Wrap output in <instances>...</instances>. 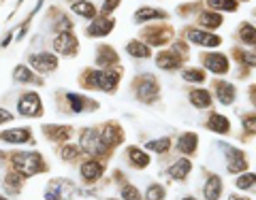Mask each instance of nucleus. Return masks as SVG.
I'll return each mask as SVG.
<instances>
[{
    "instance_id": "8fccbe9b",
    "label": "nucleus",
    "mask_w": 256,
    "mask_h": 200,
    "mask_svg": "<svg viewBox=\"0 0 256 200\" xmlns=\"http://www.w3.org/2000/svg\"><path fill=\"white\" fill-rule=\"evenodd\" d=\"M0 200H4V198H2V196H0Z\"/></svg>"
},
{
    "instance_id": "c85d7f7f",
    "label": "nucleus",
    "mask_w": 256,
    "mask_h": 200,
    "mask_svg": "<svg viewBox=\"0 0 256 200\" xmlns=\"http://www.w3.org/2000/svg\"><path fill=\"white\" fill-rule=\"evenodd\" d=\"M154 17H165V13L162 11H158V9H139L137 11V20L139 21H143V20H154Z\"/></svg>"
},
{
    "instance_id": "f257e3e1",
    "label": "nucleus",
    "mask_w": 256,
    "mask_h": 200,
    "mask_svg": "<svg viewBox=\"0 0 256 200\" xmlns=\"http://www.w3.org/2000/svg\"><path fill=\"white\" fill-rule=\"evenodd\" d=\"M13 166L20 170V175H34V173L45 170V162L37 151H28V154L13 156Z\"/></svg>"
},
{
    "instance_id": "7c9ffc66",
    "label": "nucleus",
    "mask_w": 256,
    "mask_h": 200,
    "mask_svg": "<svg viewBox=\"0 0 256 200\" xmlns=\"http://www.w3.org/2000/svg\"><path fill=\"white\" fill-rule=\"evenodd\" d=\"M241 39L250 45H256V30L250 26V23H243L241 26Z\"/></svg>"
},
{
    "instance_id": "c9c22d12",
    "label": "nucleus",
    "mask_w": 256,
    "mask_h": 200,
    "mask_svg": "<svg viewBox=\"0 0 256 200\" xmlns=\"http://www.w3.org/2000/svg\"><path fill=\"white\" fill-rule=\"evenodd\" d=\"M148 149H152V151H158V154H165V151L169 149V139L152 140V143H148Z\"/></svg>"
},
{
    "instance_id": "dca6fc26",
    "label": "nucleus",
    "mask_w": 256,
    "mask_h": 200,
    "mask_svg": "<svg viewBox=\"0 0 256 200\" xmlns=\"http://www.w3.org/2000/svg\"><path fill=\"white\" fill-rule=\"evenodd\" d=\"M156 62H158L160 68H167V70L179 66V58L175 51H162V54H158V58H156Z\"/></svg>"
},
{
    "instance_id": "c03bdc74",
    "label": "nucleus",
    "mask_w": 256,
    "mask_h": 200,
    "mask_svg": "<svg viewBox=\"0 0 256 200\" xmlns=\"http://www.w3.org/2000/svg\"><path fill=\"white\" fill-rule=\"evenodd\" d=\"M118 4H120V0H107V2H105V7H103V11H105V13H109V11H113Z\"/></svg>"
},
{
    "instance_id": "6e6552de",
    "label": "nucleus",
    "mask_w": 256,
    "mask_h": 200,
    "mask_svg": "<svg viewBox=\"0 0 256 200\" xmlns=\"http://www.w3.org/2000/svg\"><path fill=\"white\" fill-rule=\"evenodd\" d=\"M30 64L37 70H41V73H49V70H54L58 66V60L49 54H37V56H30Z\"/></svg>"
},
{
    "instance_id": "f3484780",
    "label": "nucleus",
    "mask_w": 256,
    "mask_h": 200,
    "mask_svg": "<svg viewBox=\"0 0 256 200\" xmlns=\"http://www.w3.org/2000/svg\"><path fill=\"white\" fill-rule=\"evenodd\" d=\"M103 175V166L98 162H85L84 166H81V177L85 181H94Z\"/></svg>"
},
{
    "instance_id": "f704fd0d",
    "label": "nucleus",
    "mask_w": 256,
    "mask_h": 200,
    "mask_svg": "<svg viewBox=\"0 0 256 200\" xmlns=\"http://www.w3.org/2000/svg\"><path fill=\"white\" fill-rule=\"evenodd\" d=\"M254 183H256V175H252V173L237 179V187H239V190H248V187H252Z\"/></svg>"
},
{
    "instance_id": "a211bd4d",
    "label": "nucleus",
    "mask_w": 256,
    "mask_h": 200,
    "mask_svg": "<svg viewBox=\"0 0 256 200\" xmlns=\"http://www.w3.org/2000/svg\"><path fill=\"white\" fill-rule=\"evenodd\" d=\"M220 192H222V183H220V177H212L207 181L205 190H203V194H205L207 200H218Z\"/></svg>"
},
{
    "instance_id": "2f4dec72",
    "label": "nucleus",
    "mask_w": 256,
    "mask_h": 200,
    "mask_svg": "<svg viewBox=\"0 0 256 200\" xmlns=\"http://www.w3.org/2000/svg\"><path fill=\"white\" fill-rule=\"evenodd\" d=\"M209 2V7H213V9H224V11H233L237 7V2L235 0H207Z\"/></svg>"
},
{
    "instance_id": "37998d69",
    "label": "nucleus",
    "mask_w": 256,
    "mask_h": 200,
    "mask_svg": "<svg viewBox=\"0 0 256 200\" xmlns=\"http://www.w3.org/2000/svg\"><path fill=\"white\" fill-rule=\"evenodd\" d=\"M11 185V190L13 192H17L20 190V177H17V175H11V177H7V187Z\"/></svg>"
},
{
    "instance_id": "9d476101",
    "label": "nucleus",
    "mask_w": 256,
    "mask_h": 200,
    "mask_svg": "<svg viewBox=\"0 0 256 200\" xmlns=\"http://www.w3.org/2000/svg\"><path fill=\"white\" fill-rule=\"evenodd\" d=\"M68 192H71V185H66V181H51L49 190L45 192V198L47 200H62Z\"/></svg>"
},
{
    "instance_id": "20e7f679",
    "label": "nucleus",
    "mask_w": 256,
    "mask_h": 200,
    "mask_svg": "<svg viewBox=\"0 0 256 200\" xmlns=\"http://www.w3.org/2000/svg\"><path fill=\"white\" fill-rule=\"evenodd\" d=\"M137 94L141 100H148V102H152V100L158 98V83H156V79L152 75H145L141 79V83L137 87Z\"/></svg>"
},
{
    "instance_id": "ea45409f",
    "label": "nucleus",
    "mask_w": 256,
    "mask_h": 200,
    "mask_svg": "<svg viewBox=\"0 0 256 200\" xmlns=\"http://www.w3.org/2000/svg\"><path fill=\"white\" fill-rule=\"evenodd\" d=\"M243 128H246L250 134H256V115L246 117V120H243Z\"/></svg>"
},
{
    "instance_id": "a878e982",
    "label": "nucleus",
    "mask_w": 256,
    "mask_h": 200,
    "mask_svg": "<svg viewBox=\"0 0 256 200\" xmlns=\"http://www.w3.org/2000/svg\"><path fill=\"white\" fill-rule=\"evenodd\" d=\"M128 54L135 56V58H148L149 56V49L145 47L143 43H139V40H132V43H128Z\"/></svg>"
},
{
    "instance_id": "5701e85b",
    "label": "nucleus",
    "mask_w": 256,
    "mask_h": 200,
    "mask_svg": "<svg viewBox=\"0 0 256 200\" xmlns=\"http://www.w3.org/2000/svg\"><path fill=\"white\" fill-rule=\"evenodd\" d=\"M190 168H192V164L188 160H179V162H175L171 166V177L173 179H184L186 175L190 173Z\"/></svg>"
},
{
    "instance_id": "c756f323",
    "label": "nucleus",
    "mask_w": 256,
    "mask_h": 200,
    "mask_svg": "<svg viewBox=\"0 0 256 200\" xmlns=\"http://www.w3.org/2000/svg\"><path fill=\"white\" fill-rule=\"evenodd\" d=\"M201 23L203 26H209V28H218L222 23V17L218 13H203L201 15Z\"/></svg>"
},
{
    "instance_id": "473e14b6",
    "label": "nucleus",
    "mask_w": 256,
    "mask_h": 200,
    "mask_svg": "<svg viewBox=\"0 0 256 200\" xmlns=\"http://www.w3.org/2000/svg\"><path fill=\"white\" fill-rule=\"evenodd\" d=\"M184 79L190 83H201V81H205V75H203V70H186Z\"/></svg>"
},
{
    "instance_id": "a18cd8bd",
    "label": "nucleus",
    "mask_w": 256,
    "mask_h": 200,
    "mask_svg": "<svg viewBox=\"0 0 256 200\" xmlns=\"http://www.w3.org/2000/svg\"><path fill=\"white\" fill-rule=\"evenodd\" d=\"M11 117H13V115H11V113H9V111H4V109H0V123H4V121H9V120H11Z\"/></svg>"
},
{
    "instance_id": "58836bf2",
    "label": "nucleus",
    "mask_w": 256,
    "mask_h": 200,
    "mask_svg": "<svg viewBox=\"0 0 256 200\" xmlns=\"http://www.w3.org/2000/svg\"><path fill=\"white\" fill-rule=\"evenodd\" d=\"M122 196H124L126 200H141L139 192H137L132 185H124V190H122Z\"/></svg>"
},
{
    "instance_id": "7ed1b4c3",
    "label": "nucleus",
    "mask_w": 256,
    "mask_h": 200,
    "mask_svg": "<svg viewBox=\"0 0 256 200\" xmlns=\"http://www.w3.org/2000/svg\"><path fill=\"white\" fill-rule=\"evenodd\" d=\"M81 147H84L85 151H90V154H96V156L107 154V145L103 143L101 132H96V130H85L81 134Z\"/></svg>"
},
{
    "instance_id": "4468645a",
    "label": "nucleus",
    "mask_w": 256,
    "mask_h": 200,
    "mask_svg": "<svg viewBox=\"0 0 256 200\" xmlns=\"http://www.w3.org/2000/svg\"><path fill=\"white\" fill-rule=\"evenodd\" d=\"M207 126L212 128L213 132H218V134H226V132H229V128H231V123H229V120H226L224 115H220V113H213L212 117H209Z\"/></svg>"
},
{
    "instance_id": "4c0bfd02",
    "label": "nucleus",
    "mask_w": 256,
    "mask_h": 200,
    "mask_svg": "<svg viewBox=\"0 0 256 200\" xmlns=\"http://www.w3.org/2000/svg\"><path fill=\"white\" fill-rule=\"evenodd\" d=\"M68 102H71V109L73 111H79L84 109V96H77V94H68Z\"/></svg>"
},
{
    "instance_id": "393cba45",
    "label": "nucleus",
    "mask_w": 256,
    "mask_h": 200,
    "mask_svg": "<svg viewBox=\"0 0 256 200\" xmlns=\"http://www.w3.org/2000/svg\"><path fill=\"white\" fill-rule=\"evenodd\" d=\"M111 62H118V56H115V51L111 49V47L103 45L101 51H98V64L107 66V64H111Z\"/></svg>"
},
{
    "instance_id": "09e8293b",
    "label": "nucleus",
    "mask_w": 256,
    "mask_h": 200,
    "mask_svg": "<svg viewBox=\"0 0 256 200\" xmlns=\"http://www.w3.org/2000/svg\"><path fill=\"white\" fill-rule=\"evenodd\" d=\"M184 200H194V198H184Z\"/></svg>"
},
{
    "instance_id": "39448f33",
    "label": "nucleus",
    "mask_w": 256,
    "mask_h": 200,
    "mask_svg": "<svg viewBox=\"0 0 256 200\" xmlns=\"http://www.w3.org/2000/svg\"><path fill=\"white\" fill-rule=\"evenodd\" d=\"M20 113L26 117H37L41 113V100L37 94H26L20 100Z\"/></svg>"
},
{
    "instance_id": "423d86ee",
    "label": "nucleus",
    "mask_w": 256,
    "mask_h": 200,
    "mask_svg": "<svg viewBox=\"0 0 256 200\" xmlns=\"http://www.w3.org/2000/svg\"><path fill=\"white\" fill-rule=\"evenodd\" d=\"M54 47H56V51L68 56V54H73V51H77V39H75L71 32H62L56 37Z\"/></svg>"
},
{
    "instance_id": "cd10ccee",
    "label": "nucleus",
    "mask_w": 256,
    "mask_h": 200,
    "mask_svg": "<svg viewBox=\"0 0 256 200\" xmlns=\"http://www.w3.org/2000/svg\"><path fill=\"white\" fill-rule=\"evenodd\" d=\"M148 40L149 43H154V45H158V43H165V40L169 39V32H162L160 28H149L148 30Z\"/></svg>"
},
{
    "instance_id": "f8f14e48",
    "label": "nucleus",
    "mask_w": 256,
    "mask_h": 200,
    "mask_svg": "<svg viewBox=\"0 0 256 200\" xmlns=\"http://www.w3.org/2000/svg\"><path fill=\"white\" fill-rule=\"evenodd\" d=\"M113 28V20H107V17H98L94 20V23L90 26L88 34L90 37H105V34H109Z\"/></svg>"
},
{
    "instance_id": "a19ab883",
    "label": "nucleus",
    "mask_w": 256,
    "mask_h": 200,
    "mask_svg": "<svg viewBox=\"0 0 256 200\" xmlns=\"http://www.w3.org/2000/svg\"><path fill=\"white\" fill-rule=\"evenodd\" d=\"M237 58H239L243 64H252V66H256V54H241V51H237Z\"/></svg>"
},
{
    "instance_id": "49530a36",
    "label": "nucleus",
    "mask_w": 256,
    "mask_h": 200,
    "mask_svg": "<svg viewBox=\"0 0 256 200\" xmlns=\"http://www.w3.org/2000/svg\"><path fill=\"white\" fill-rule=\"evenodd\" d=\"M252 102L256 104V87H252Z\"/></svg>"
},
{
    "instance_id": "de8ad7c7",
    "label": "nucleus",
    "mask_w": 256,
    "mask_h": 200,
    "mask_svg": "<svg viewBox=\"0 0 256 200\" xmlns=\"http://www.w3.org/2000/svg\"><path fill=\"white\" fill-rule=\"evenodd\" d=\"M231 200H246V198H239V196H231Z\"/></svg>"
},
{
    "instance_id": "bb28decb",
    "label": "nucleus",
    "mask_w": 256,
    "mask_h": 200,
    "mask_svg": "<svg viewBox=\"0 0 256 200\" xmlns=\"http://www.w3.org/2000/svg\"><path fill=\"white\" fill-rule=\"evenodd\" d=\"M73 11H75V13H79V15H84V17H94L96 15L94 4H90V2H75Z\"/></svg>"
},
{
    "instance_id": "ddd939ff",
    "label": "nucleus",
    "mask_w": 256,
    "mask_h": 200,
    "mask_svg": "<svg viewBox=\"0 0 256 200\" xmlns=\"http://www.w3.org/2000/svg\"><path fill=\"white\" fill-rule=\"evenodd\" d=\"M196 145H199V139H196V134H192V132L177 139V149L182 151V154H192V151H196Z\"/></svg>"
},
{
    "instance_id": "72a5a7b5",
    "label": "nucleus",
    "mask_w": 256,
    "mask_h": 200,
    "mask_svg": "<svg viewBox=\"0 0 256 200\" xmlns=\"http://www.w3.org/2000/svg\"><path fill=\"white\" fill-rule=\"evenodd\" d=\"M47 132L49 137L54 139H66L71 134V128H58V126H47Z\"/></svg>"
},
{
    "instance_id": "6ab92c4d",
    "label": "nucleus",
    "mask_w": 256,
    "mask_h": 200,
    "mask_svg": "<svg viewBox=\"0 0 256 200\" xmlns=\"http://www.w3.org/2000/svg\"><path fill=\"white\" fill-rule=\"evenodd\" d=\"M13 79L20 81V83H43V81H39V79L32 75V70H28L26 66H17V68L13 70Z\"/></svg>"
},
{
    "instance_id": "1a4fd4ad",
    "label": "nucleus",
    "mask_w": 256,
    "mask_h": 200,
    "mask_svg": "<svg viewBox=\"0 0 256 200\" xmlns=\"http://www.w3.org/2000/svg\"><path fill=\"white\" fill-rule=\"evenodd\" d=\"M188 39L192 40V43L203 45V47H216V45H220V39L218 37L207 34V32H203V30H190L188 32Z\"/></svg>"
},
{
    "instance_id": "b1692460",
    "label": "nucleus",
    "mask_w": 256,
    "mask_h": 200,
    "mask_svg": "<svg viewBox=\"0 0 256 200\" xmlns=\"http://www.w3.org/2000/svg\"><path fill=\"white\" fill-rule=\"evenodd\" d=\"M128 156H130V162L135 164L137 168H143V166H148V162H149V158L145 156L141 149H137V147H130V151H128Z\"/></svg>"
},
{
    "instance_id": "412c9836",
    "label": "nucleus",
    "mask_w": 256,
    "mask_h": 200,
    "mask_svg": "<svg viewBox=\"0 0 256 200\" xmlns=\"http://www.w3.org/2000/svg\"><path fill=\"white\" fill-rule=\"evenodd\" d=\"M190 98H192V104H194V107H201V109L212 104V96H209V92H205V90H194L190 94Z\"/></svg>"
},
{
    "instance_id": "aec40b11",
    "label": "nucleus",
    "mask_w": 256,
    "mask_h": 200,
    "mask_svg": "<svg viewBox=\"0 0 256 200\" xmlns=\"http://www.w3.org/2000/svg\"><path fill=\"white\" fill-rule=\"evenodd\" d=\"M218 98L222 104H231L233 100H235V87L231 83H224V81H220L218 83Z\"/></svg>"
},
{
    "instance_id": "79ce46f5",
    "label": "nucleus",
    "mask_w": 256,
    "mask_h": 200,
    "mask_svg": "<svg viewBox=\"0 0 256 200\" xmlns=\"http://www.w3.org/2000/svg\"><path fill=\"white\" fill-rule=\"evenodd\" d=\"M77 154H79L77 147H64V149H62V158H64V160H73V158H77Z\"/></svg>"
},
{
    "instance_id": "e433bc0d",
    "label": "nucleus",
    "mask_w": 256,
    "mask_h": 200,
    "mask_svg": "<svg viewBox=\"0 0 256 200\" xmlns=\"http://www.w3.org/2000/svg\"><path fill=\"white\" fill-rule=\"evenodd\" d=\"M145 198L148 200H162L165 198V190H162V185H152L145 194Z\"/></svg>"
},
{
    "instance_id": "4be33fe9",
    "label": "nucleus",
    "mask_w": 256,
    "mask_h": 200,
    "mask_svg": "<svg viewBox=\"0 0 256 200\" xmlns=\"http://www.w3.org/2000/svg\"><path fill=\"white\" fill-rule=\"evenodd\" d=\"M101 139H103V143L109 147V145H118L122 137L115 126H105V132H101Z\"/></svg>"
},
{
    "instance_id": "9b49d317",
    "label": "nucleus",
    "mask_w": 256,
    "mask_h": 200,
    "mask_svg": "<svg viewBox=\"0 0 256 200\" xmlns=\"http://www.w3.org/2000/svg\"><path fill=\"white\" fill-rule=\"evenodd\" d=\"M205 64H207L209 70H213V73H226V70H229V60H226L222 54L205 56Z\"/></svg>"
},
{
    "instance_id": "f03ea898",
    "label": "nucleus",
    "mask_w": 256,
    "mask_h": 200,
    "mask_svg": "<svg viewBox=\"0 0 256 200\" xmlns=\"http://www.w3.org/2000/svg\"><path fill=\"white\" fill-rule=\"evenodd\" d=\"M85 79H88L85 81L88 87H98V90H105V92H111L118 85V75L107 73V70H103V73H88Z\"/></svg>"
},
{
    "instance_id": "2eb2a0df",
    "label": "nucleus",
    "mask_w": 256,
    "mask_h": 200,
    "mask_svg": "<svg viewBox=\"0 0 256 200\" xmlns=\"http://www.w3.org/2000/svg\"><path fill=\"white\" fill-rule=\"evenodd\" d=\"M2 140H9V143H26L30 139V130H24V128H15V130L2 132L0 134Z\"/></svg>"
},
{
    "instance_id": "0eeeda50",
    "label": "nucleus",
    "mask_w": 256,
    "mask_h": 200,
    "mask_svg": "<svg viewBox=\"0 0 256 200\" xmlns=\"http://www.w3.org/2000/svg\"><path fill=\"white\" fill-rule=\"evenodd\" d=\"M226 149V156H229V170L231 173H241V170H246V156L241 154L239 149H235V147H224Z\"/></svg>"
}]
</instances>
